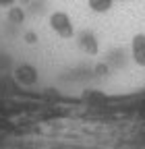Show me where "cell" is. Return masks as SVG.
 I'll return each mask as SVG.
<instances>
[{
    "instance_id": "obj_1",
    "label": "cell",
    "mask_w": 145,
    "mask_h": 149,
    "mask_svg": "<svg viewBox=\"0 0 145 149\" xmlns=\"http://www.w3.org/2000/svg\"><path fill=\"white\" fill-rule=\"evenodd\" d=\"M50 27H52V31L56 33V35L64 37V40H68V37L75 35V27H72L70 17L66 13H62V10L50 15Z\"/></svg>"
},
{
    "instance_id": "obj_2",
    "label": "cell",
    "mask_w": 145,
    "mask_h": 149,
    "mask_svg": "<svg viewBox=\"0 0 145 149\" xmlns=\"http://www.w3.org/2000/svg\"><path fill=\"white\" fill-rule=\"evenodd\" d=\"M131 54L133 60L139 66H145V33H137L131 42Z\"/></svg>"
},
{
    "instance_id": "obj_3",
    "label": "cell",
    "mask_w": 145,
    "mask_h": 149,
    "mask_svg": "<svg viewBox=\"0 0 145 149\" xmlns=\"http://www.w3.org/2000/svg\"><path fill=\"white\" fill-rule=\"evenodd\" d=\"M15 77H17V81L21 85H33L38 81V70H35L31 64H21V66H17Z\"/></svg>"
},
{
    "instance_id": "obj_4",
    "label": "cell",
    "mask_w": 145,
    "mask_h": 149,
    "mask_svg": "<svg viewBox=\"0 0 145 149\" xmlns=\"http://www.w3.org/2000/svg\"><path fill=\"white\" fill-rule=\"evenodd\" d=\"M79 48L87 54H98L100 50V44H98V37L91 33V31H83L79 35Z\"/></svg>"
},
{
    "instance_id": "obj_5",
    "label": "cell",
    "mask_w": 145,
    "mask_h": 149,
    "mask_svg": "<svg viewBox=\"0 0 145 149\" xmlns=\"http://www.w3.org/2000/svg\"><path fill=\"white\" fill-rule=\"evenodd\" d=\"M112 4H114V0H87V6L93 13H100V15L108 13L112 8Z\"/></svg>"
},
{
    "instance_id": "obj_6",
    "label": "cell",
    "mask_w": 145,
    "mask_h": 149,
    "mask_svg": "<svg viewBox=\"0 0 145 149\" xmlns=\"http://www.w3.org/2000/svg\"><path fill=\"white\" fill-rule=\"evenodd\" d=\"M8 19L13 23H23V19H25V15H23V8H19V6H10V10H8Z\"/></svg>"
},
{
    "instance_id": "obj_7",
    "label": "cell",
    "mask_w": 145,
    "mask_h": 149,
    "mask_svg": "<svg viewBox=\"0 0 145 149\" xmlns=\"http://www.w3.org/2000/svg\"><path fill=\"white\" fill-rule=\"evenodd\" d=\"M25 42H27V44H35V42H38V35L31 33V31H29V33H25Z\"/></svg>"
},
{
    "instance_id": "obj_8",
    "label": "cell",
    "mask_w": 145,
    "mask_h": 149,
    "mask_svg": "<svg viewBox=\"0 0 145 149\" xmlns=\"http://www.w3.org/2000/svg\"><path fill=\"white\" fill-rule=\"evenodd\" d=\"M17 0H0V6H13Z\"/></svg>"
},
{
    "instance_id": "obj_9",
    "label": "cell",
    "mask_w": 145,
    "mask_h": 149,
    "mask_svg": "<svg viewBox=\"0 0 145 149\" xmlns=\"http://www.w3.org/2000/svg\"><path fill=\"white\" fill-rule=\"evenodd\" d=\"M120 2H126V0H120Z\"/></svg>"
}]
</instances>
